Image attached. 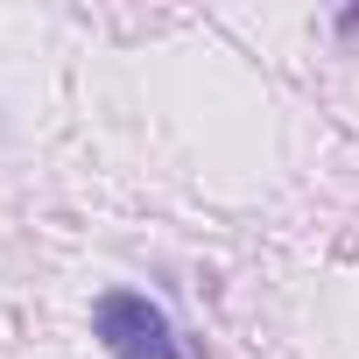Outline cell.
<instances>
[{
	"mask_svg": "<svg viewBox=\"0 0 359 359\" xmlns=\"http://www.w3.org/2000/svg\"><path fill=\"white\" fill-rule=\"evenodd\" d=\"M92 331H99V345H106L113 359H184L176 324H169L148 296H134V289H106V296L92 303Z\"/></svg>",
	"mask_w": 359,
	"mask_h": 359,
	"instance_id": "1",
	"label": "cell"
}]
</instances>
